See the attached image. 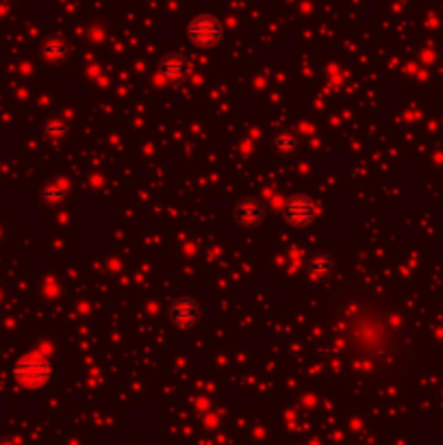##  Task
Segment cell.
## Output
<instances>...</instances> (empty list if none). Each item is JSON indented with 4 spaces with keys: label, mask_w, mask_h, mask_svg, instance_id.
Wrapping results in <instances>:
<instances>
[{
    "label": "cell",
    "mask_w": 443,
    "mask_h": 445,
    "mask_svg": "<svg viewBox=\"0 0 443 445\" xmlns=\"http://www.w3.org/2000/svg\"><path fill=\"white\" fill-rule=\"evenodd\" d=\"M13 378H16L26 389H37L44 386L52 378V365L37 354L22 356L13 365Z\"/></svg>",
    "instance_id": "6da1fadb"
},
{
    "label": "cell",
    "mask_w": 443,
    "mask_h": 445,
    "mask_svg": "<svg viewBox=\"0 0 443 445\" xmlns=\"http://www.w3.org/2000/svg\"><path fill=\"white\" fill-rule=\"evenodd\" d=\"M187 33H189V39L196 46L211 48L222 39V26L213 16H198L192 20Z\"/></svg>",
    "instance_id": "7a4b0ae2"
},
{
    "label": "cell",
    "mask_w": 443,
    "mask_h": 445,
    "mask_svg": "<svg viewBox=\"0 0 443 445\" xmlns=\"http://www.w3.org/2000/svg\"><path fill=\"white\" fill-rule=\"evenodd\" d=\"M282 218H285V222H287V224L298 226V228L309 226L313 222V218H316V205H313L307 196L298 194V196L289 198L287 203H285Z\"/></svg>",
    "instance_id": "3957f363"
},
{
    "label": "cell",
    "mask_w": 443,
    "mask_h": 445,
    "mask_svg": "<svg viewBox=\"0 0 443 445\" xmlns=\"http://www.w3.org/2000/svg\"><path fill=\"white\" fill-rule=\"evenodd\" d=\"M172 322L178 328H194L200 320V304L194 296H181L172 302Z\"/></svg>",
    "instance_id": "277c9868"
},
{
    "label": "cell",
    "mask_w": 443,
    "mask_h": 445,
    "mask_svg": "<svg viewBox=\"0 0 443 445\" xmlns=\"http://www.w3.org/2000/svg\"><path fill=\"white\" fill-rule=\"evenodd\" d=\"M265 220V205L256 198H246L241 200L237 207V222L246 228H256L261 226Z\"/></svg>",
    "instance_id": "5b68a950"
},
{
    "label": "cell",
    "mask_w": 443,
    "mask_h": 445,
    "mask_svg": "<svg viewBox=\"0 0 443 445\" xmlns=\"http://www.w3.org/2000/svg\"><path fill=\"white\" fill-rule=\"evenodd\" d=\"M335 258L328 252H313L307 261V271L313 278H331L335 274Z\"/></svg>",
    "instance_id": "8992f818"
},
{
    "label": "cell",
    "mask_w": 443,
    "mask_h": 445,
    "mask_svg": "<svg viewBox=\"0 0 443 445\" xmlns=\"http://www.w3.org/2000/svg\"><path fill=\"white\" fill-rule=\"evenodd\" d=\"M161 74L169 81H181L185 74H187V70H189V63L183 59V56L178 54H169L165 56V59L161 61Z\"/></svg>",
    "instance_id": "52a82bcc"
},
{
    "label": "cell",
    "mask_w": 443,
    "mask_h": 445,
    "mask_svg": "<svg viewBox=\"0 0 443 445\" xmlns=\"http://www.w3.org/2000/svg\"><path fill=\"white\" fill-rule=\"evenodd\" d=\"M44 52H46L48 59H61V56H65V52H68V44L61 37H50L44 46Z\"/></svg>",
    "instance_id": "ba28073f"
},
{
    "label": "cell",
    "mask_w": 443,
    "mask_h": 445,
    "mask_svg": "<svg viewBox=\"0 0 443 445\" xmlns=\"http://www.w3.org/2000/svg\"><path fill=\"white\" fill-rule=\"evenodd\" d=\"M276 148L285 154H289V152H296L298 150V137L293 133H280L276 137Z\"/></svg>",
    "instance_id": "9c48e42d"
},
{
    "label": "cell",
    "mask_w": 443,
    "mask_h": 445,
    "mask_svg": "<svg viewBox=\"0 0 443 445\" xmlns=\"http://www.w3.org/2000/svg\"><path fill=\"white\" fill-rule=\"evenodd\" d=\"M63 196H65V192L61 187H48L44 192V198L48 200V203H56V200H61Z\"/></svg>",
    "instance_id": "30bf717a"
},
{
    "label": "cell",
    "mask_w": 443,
    "mask_h": 445,
    "mask_svg": "<svg viewBox=\"0 0 443 445\" xmlns=\"http://www.w3.org/2000/svg\"><path fill=\"white\" fill-rule=\"evenodd\" d=\"M0 445H18V443L11 441V439H7V441H0Z\"/></svg>",
    "instance_id": "8fae6325"
}]
</instances>
